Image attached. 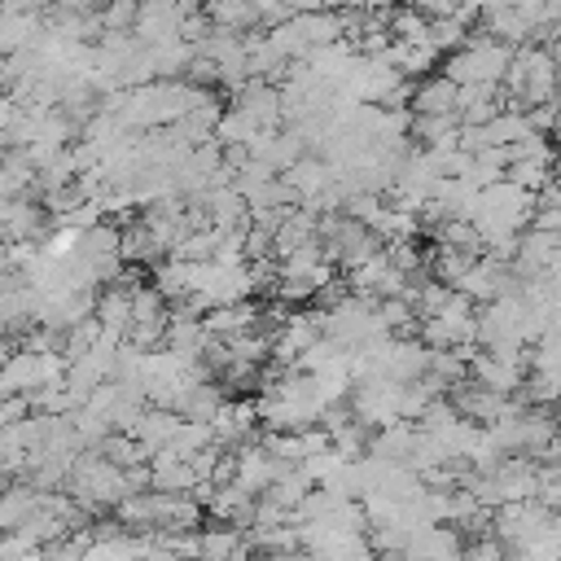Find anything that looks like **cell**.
I'll use <instances>...</instances> for the list:
<instances>
[{
    "instance_id": "4",
    "label": "cell",
    "mask_w": 561,
    "mask_h": 561,
    "mask_svg": "<svg viewBox=\"0 0 561 561\" xmlns=\"http://www.w3.org/2000/svg\"><path fill=\"white\" fill-rule=\"evenodd\" d=\"M44 0H4V13H39Z\"/></svg>"
},
{
    "instance_id": "3",
    "label": "cell",
    "mask_w": 561,
    "mask_h": 561,
    "mask_svg": "<svg viewBox=\"0 0 561 561\" xmlns=\"http://www.w3.org/2000/svg\"><path fill=\"white\" fill-rule=\"evenodd\" d=\"M280 4H285L294 18H298V13H324V0H280Z\"/></svg>"
},
{
    "instance_id": "2",
    "label": "cell",
    "mask_w": 561,
    "mask_h": 561,
    "mask_svg": "<svg viewBox=\"0 0 561 561\" xmlns=\"http://www.w3.org/2000/svg\"><path fill=\"white\" fill-rule=\"evenodd\" d=\"M412 114H460V88L447 75H430L412 88Z\"/></svg>"
},
{
    "instance_id": "1",
    "label": "cell",
    "mask_w": 561,
    "mask_h": 561,
    "mask_svg": "<svg viewBox=\"0 0 561 561\" xmlns=\"http://www.w3.org/2000/svg\"><path fill=\"white\" fill-rule=\"evenodd\" d=\"M513 44L495 39L491 31H478L460 53H451L443 61V75L456 83V88H469V83H504L508 66H513Z\"/></svg>"
},
{
    "instance_id": "5",
    "label": "cell",
    "mask_w": 561,
    "mask_h": 561,
    "mask_svg": "<svg viewBox=\"0 0 561 561\" xmlns=\"http://www.w3.org/2000/svg\"><path fill=\"white\" fill-rule=\"evenodd\" d=\"M557 145H561V123H557Z\"/></svg>"
}]
</instances>
